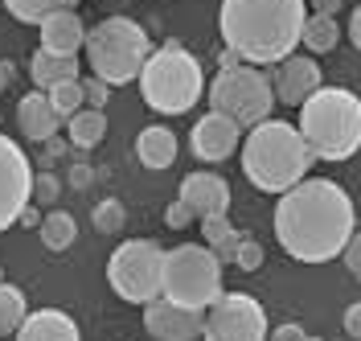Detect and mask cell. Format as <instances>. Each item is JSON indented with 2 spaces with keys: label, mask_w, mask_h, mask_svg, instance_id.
<instances>
[{
  "label": "cell",
  "mask_w": 361,
  "mask_h": 341,
  "mask_svg": "<svg viewBox=\"0 0 361 341\" xmlns=\"http://www.w3.org/2000/svg\"><path fill=\"white\" fill-rule=\"evenodd\" d=\"M107 284L128 304H152L164 284V247L157 239H128L107 259Z\"/></svg>",
  "instance_id": "9"
},
{
  "label": "cell",
  "mask_w": 361,
  "mask_h": 341,
  "mask_svg": "<svg viewBox=\"0 0 361 341\" xmlns=\"http://www.w3.org/2000/svg\"><path fill=\"white\" fill-rule=\"evenodd\" d=\"M267 309L250 292H222L205 309V341H267Z\"/></svg>",
  "instance_id": "10"
},
{
  "label": "cell",
  "mask_w": 361,
  "mask_h": 341,
  "mask_svg": "<svg viewBox=\"0 0 361 341\" xmlns=\"http://www.w3.org/2000/svg\"><path fill=\"white\" fill-rule=\"evenodd\" d=\"M341 42V25L337 17H320V13H308V21H304V33H300V46L308 49L312 58L320 54H333Z\"/></svg>",
  "instance_id": "22"
},
{
  "label": "cell",
  "mask_w": 361,
  "mask_h": 341,
  "mask_svg": "<svg viewBox=\"0 0 361 341\" xmlns=\"http://www.w3.org/2000/svg\"><path fill=\"white\" fill-rule=\"evenodd\" d=\"M13 83V62H0V91Z\"/></svg>",
  "instance_id": "39"
},
{
  "label": "cell",
  "mask_w": 361,
  "mask_h": 341,
  "mask_svg": "<svg viewBox=\"0 0 361 341\" xmlns=\"http://www.w3.org/2000/svg\"><path fill=\"white\" fill-rule=\"evenodd\" d=\"M267 78L271 91H275V103H283V107H300L304 99H312L324 87V70L312 54H292V58L275 62L267 70Z\"/></svg>",
  "instance_id": "12"
},
{
  "label": "cell",
  "mask_w": 361,
  "mask_h": 341,
  "mask_svg": "<svg viewBox=\"0 0 361 341\" xmlns=\"http://www.w3.org/2000/svg\"><path fill=\"white\" fill-rule=\"evenodd\" d=\"M341 259H345V268L353 280H361V230H353V239H349V247L341 251Z\"/></svg>",
  "instance_id": "32"
},
{
  "label": "cell",
  "mask_w": 361,
  "mask_h": 341,
  "mask_svg": "<svg viewBox=\"0 0 361 341\" xmlns=\"http://www.w3.org/2000/svg\"><path fill=\"white\" fill-rule=\"evenodd\" d=\"M49 103H54V112L70 119L74 112H82L87 107V95H82V78H66V83H58V87H49Z\"/></svg>",
  "instance_id": "26"
},
{
  "label": "cell",
  "mask_w": 361,
  "mask_h": 341,
  "mask_svg": "<svg viewBox=\"0 0 361 341\" xmlns=\"http://www.w3.org/2000/svg\"><path fill=\"white\" fill-rule=\"evenodd\" d=\"M144 329L157 341H197L205 333V313L157 296L152 304H144Z\"/></svg>",
  "instance_id": "13"
},
{
  "label": "cell",
  "mask_w": 361,
  "mask_h": 341,
  "mask_svg": "<svg viewBox=\"0 0 361 341\" xmlns=\"http://www.w3.org/2000/svg\"><path fill=\"white\" fill-rule=\"evenodd\" d=\"M177 148H180L177 132H173V128H164V124H152V128H144V132L135 136V157H140L144 169H152V173L173 169Z\"/></svg>",
  "instance_id": "19"
},
{
  "label": "cell",
  "mask_w": 361,
  "mask_h": 341,
  "mask_svg": "<svg viewBox=\"0 0 361 341\" xmlns=\"http://www.w3.org/2000/svg\"><path fill=\"white\" fill-rule=\"evenodd\" d=\"M82 95H87V107H99V112H103V107H107V95H111V87H107L103 78H94V74H90L87 83H82Z\"/></svg>",
  "instance_id": "30"
},
{
  "label": "cell",
  "mask_w": 361,
  "mask_h": 341,
  "mask_svg": "<svg viewBox=\"0 0 361 341\" xmlns=\"http://www.w3.org/2000/svg\"><path fill=\"white\" fill-rule=\"evenodd\" d=\"M25 317H29V300H25V292L13 288V284H0V337H13V333L25 325Z\"/></svg>",
  "instance_id": "25"
},
{
  "label": "cell",
  "mask_w": 361,
  "mask_h": 341,
  "mask_svg": "<svg viewBox=\"0 0 361 341\" xmlns=\"http://www.w3.org/2000/svg\"><path fill=\"white\" fill-rule=\"evenodd\" d=\"M308 21V0H222L218 33L222 46L247 66H275L292 58Z\"/></svg>",
  "instance_id": "2"
},
{
  "label": "cell",
  "mask_w": 361,
  "mask_h": 341,
  "mask_svg": "<svg viewBox=\"0 0 361 341\" xmlns=\"http://www.w3.org/2000/svg\"><path fill=\"white\" fill-rule=\"evenodd\" d=\"M82 49H87L94 78H103L107 87H128L140 78V70L152 54V42H148V29L135 25L132 17H107L94 29H87Z\"/></svg>",
  "instance_id": "6"
},
{
  "label": "cell",
  "mask_w": 361,
  "mask_h": 341,
  "mask_svg": "<svg viewBox=\"0 0 361 341\" xmlns=\"http://www.w3.org/2000/svg\"><path fill=\"white\" fill-rule=\"evenodd\" d=\"M66 132H70L74 148H94L107 136V115L99 112V107H82V112H74L66 119Z\"/></svg>",
  "instance_id": "23"
},
{
  "label": "cell",
  "mask_w": 361,
  "mask_h": 341,
  "mask_svg": "<svg viewBox=\"0 0 361 341\" xmlns=\"http://www.w3.org/2000/svg\"><path fill=\"white\" fill-rule=\"evenodd\" d=\"M37 230H42L45 251H66L78 239V222H74V214H66V210H49Z\"/></svg>",
  "instance_id": "24"
},
{
  "label": "cell",
  "mask_w": 361,
  "mask_h": 341,
  "mask_svg": "<svg viewBox=\"0 0 361 341\" xmlns=\"http://www.w3.org/2000/svg\"><path fill=\"white\" fill-rule=\"evenodd\" d=\"M70 177H74V185H90V169H74Z\"/></svg>",
  "instance_id": "40"
},
{
  "label": "cell",
  "mask_w": 361,
  "mask_h": 341,
  "mask_svg": "<svg viewBox=\"0 0 361 341\" xmlns=\"http://www.w3.org/2000/svg\"><path fill=\"white\" fill-rule=\"evenodd\" d=\"M13 337L17 341H82V333H78V325H74L70 313H62V309H37V313L25 317V325Z\"/></svg>",
  "instance_id": "18"
},
{
  "label": "cell",
  "mask_w": 361,
  "mask_h": 341,
  "mask_svg": "<svg viewBox=\"0 0 361 341\" xmlns=\"http://www.w3.org/2000/svg\"><path fill=\"white\" fill-rule=\"evenodd\" d=\"M234 268H243V272H255V268H263V243L243 230V239H238V247H234Z\"/></svg>",
  "instance_id": "29"
},
{
  "label": "cell",
  "mask_w": 361,
  "mask_h": 341,
  "mask_svg": "<svg viewBox=\"0 0 361 341\" xmlns=\"http://www.w3.org/2000/svg\"><path fill=\"white\" fill-rule=\"evenodd\" d=\"M140 95L144 103L160 115H185L197 107L205 95V74L202 62L180 46V42H164L160 49L148 54V62L140 70Z\"/></svg>",
  "instance_id": "5"
},
{
  "label": "cell",
  "mask_w": 361,
  "mask_h": 341,
  "mask_svg": "<svg viewBox=\"0 0 361 341\" xmlns=\"http://www.w3.org/2000/svg\"><path fill=\"white\" fill-rule=\"evenodd\" d=\"M29 78L37 91H49L66 78H78V58H62V54H49V49H37L29 58Z\"/></svg>",
  "instance_id": "20"
},
{
  "label": "cell",
  "mask_w": 361,
  "mask_h": 341,
  "mask_svg": "<svg viewBox=\"0 0 361 341\" xmlns=\"http://www.w3.org/2000/svg\"><path fill=\"white\" fill-rule=\"evenodd\" d=\"M202 239L205 247L218 255V263H234V247H238V239H243V230L230 227V218L226 214H214V218H202Z\"/></svg>",
  "instance_id": "21"
},
{
  "label": "cell",
  "mask_w": 361,
  "mask_h": 341,
  "mask_svg": "<svg viewBox=\"0 0 361 341\" xmlns=\"http://www.w3.org/2000/svg\"><path fill=\"white\" fill-rule=\"evenodd\" d=\"M160 296L205 313L218 296H222V263L205 243H180V247L164 251V284Z\"/></svg>",
  "instance_id": "7"
},
{
  "label": "cell",
  "mask_w": 361,
  "mask_h": 341,
  "mask_svg": "<svg viewBox=\"0 0 361 341\" xmlns=\"http://www.w3.org/2000/svg\"><path fill=\"white\" fill-rule=\"evenodd\" d=\"M353 198L329 177H304L288 193H279L271 227L279 247L300 263H329L341 259V251L353 239Z\"/></svg>",
  "instance_id": "1"
},
{
  "label": "cell",
  "mask_w": 361,
  "mask_h": 341,
  "mask_svg": "<svg viewBox=\"0 0 361 341\" xmlns=\"http://www.w3.org/2000/svg\"><path fill=\"white\" fill-rule=\"evenodd\" d=\"M128 222V214H123V205L115 202V198H103V202L94 205V230H103V234H119Z\"/></svg>",
  "instance_id": "28"
},
{
  "label": "cell",
  "mask_w": 361,
  "mask_h": 341,
  "mask_svg": "<svg viewBox=\"0 0 361 341\" xmlns=\"http://www.w3.org/2000/svg\"><path fill=\"white\" fill-rule=\"evenodd\" d=\"M345 333L361 341V300H357V304H349V309H345Z\"/></svg>",
  "instance_id": "34"
},
{
  "label": "cell",
  "mask_w": 361,
  "mask_h": 341,
  "mask_svg": "<svg viewBox=\"0 0 361 341\" xmlns=\"http://www.w3.org/2000/svg\"><path fill=\"white\" fill-rule=\"evenodd\" d=\"M42 29V49L49 54H62V58H78V49L87 46V25L74 8H54L45 13V21L37 25Z\"/></svg>",
  "instance_id": "16"
},
{
  "label": "cell",
  "mask_w": 361,
  "mask_h": 341,
  "mask_svg": "<svg viewBox=\"0 0 361 341\" xmlns=\"http://www.w3.org/2000/svg\"><path fill=\"white\" fill-rule=\"evenodd\" d=\"M17 222H21V227H42V214L25 205V210H21V218H17Z\"/></svg>",
  "instance_id": "38"
},
{
  "label": "cell",
  "mask_w": 361,
  "mask_h": 341,
  "mask_svg": "<svg viewBox=\"0 0 361 341\" xmlns=\"http://www.w3.org/2000/svg\"><path fill=\"white\" fill-rule=\"evenodd\" d=\"M177 198L193 210V218H214V214H226L230 210V185L218 173H189L180 181Z\"/></svg>",
  "instance_id": "15"
},
{
  "label": "cell",
  "mask_w": 361,
  "mask_h": 341,
  "mask_svg": "<svg viewBox=\"0 0 361 341\" xmlns=\"http://www.w3.org/2000/svg\"><path fill=\"white\" fill-rule=\"evenodd\" d=\"M189 222H193V210L180 202V198L169 205V210H164V227H169V230H185Z\"/></svg>",
  "instance_id": "31"
},
{
  "label": "cell",
  "mask_w": 361,
  "mask_h": 341,
  "mask_svg": "<svg viewBox=\"0 0 361 341\" xmlns=\"http://www.w3.org/2000/svg\"><path fill=\"white\" fill-rule=\"evenodd\" d=\"M345 0H308V13H320V17H337Z\"/></svg>",
  "instance_id": "36"
},
{
  "label": "cell",
  "mask_w": 361,
  "mask_h": 341,
  "mask_svg": "<svg viewBox=\"0 0 361 341\" xmlns=\"http://www.w3.org/2000/svg\"><path fill=\"white\" fill-rule=\"evenodd\" d=\"M205 99H209V112L230 115L243 132L259 128L263 119H271L275 112V91H271L267 70L259 66H218V78H209L205 87Z\"/></svg>",
  "instance_id": "8"
},
{
  "label": "cell",
  "mask_w": 361,
  "mask_h": 341,
  "mask_svg": "<svg viewBox=\"0 0 361 341\" xmlns=\"http://www.w3.org/2000/svg\"><path fill=\"white\" fill-rule=\"evenodd\" d=\"M238 144H243V128L222 112H205L189 132V148L197 160H226L238 152Z\"/></svg>",
  "instance_id": "14"
},
{
  "label": "cell",
  "mask_w": 361,
  "mask_h": 341,
  "mask_svg": "<svg viewBox=\"0 0 361 341\" xmlns=\"http://www.w3.org/2000/svg\"><path fill=\"white\" fill-rule=\"evenodd\" d=\"M8 17L21 25H42L45 13H54V0H4Z\"/></svg>",
  "instance_id": "27"
},
{
  "label": "cell",
  "mask_w": 361,
  "mask_h": 341,
  "mask_svg": "<svg viewBox=\"0 0 361 341\" xmlns=\"http://www.w3.org/2000/svg\"><path fill=\"white\" fill-rule=\"evenodd\" d=\"M267 341H312L304 333V325H295V321H283V325H275L267 333Z\"/></svg>",
  "instance_id": "33"
},
{
  "label": "cell",
  "mask_w": 361,
  "mask_h": 341,
  "mask_svg": "<svg viewBox=\"0 0 361 341\" xmlns=\"http://www.w3.org/2000/svg\"><path fill=\"white\" fill-rule=\"evenodd\" d=\"M349 42L361 49V4L353 8V17H349Z\"/></svg>",
  "instance_id": "37"
},
{
  "label": "cell",
  "mask_w": 361,
  "mask_h": 341,
  "mask_svg": "<svg viewBox=\"0 0 361 341\" xmlns=\"http://www.w3.org/2000/svg\"><path fill=\"white\" fill-rule=\"evenodd\" d=\"M300 136L316 160H349L361 148V99L349 87H320L300 103Z\"/></svg>",
  "instance_id": "4"
},
{
  "label": "cell",
  "mask_w": 361,
  "mask_h": 341,
  "mask_svg": "<svg viewBox=\"0 0 361 341\" xmlns=\"http://www.w3.org/2000/svg\"><path fill=\"white\" fill-rule=\"evenodd\" d=\"M33 193H37V198H45V202H54V198H58V181H54V177H33Z\"/></svg>",
  "instance_id": "35"
},
{
  "label": "cell",
  "mask_w": 361,
  "mask_h": 341,
  "mask_svg": "<svg viewBox=\"0 0 361 341\" xmlns=\"http://www.w3.org/2000/svg\"><path fill=\"white\" fill-rule=\"evenodd\" d=\"M17 128H21L25 140L49 144V140L58 136V128H62V115L54 112V103H49L45 91H29L21 103H17Z\"/></svg>",
  "instance_id": "17"
},
{
  "label": "cell",
  "mask_w": 361,
  "mask_h": 341,
  "mask_svg": "<svg viewBox=\"0 0 361 341\" xmlns=\"http://www.w3.org/2000/svg\"><path fill=\"white\" fill-rule=\"evenodd\" d=\"M78 0H54V8H74Z\"/></svg>",
  "instance_id": "41"
},
{
  "label": "cell",
  "mask_w": 361,
  "mask_h": 341,
  "mask_svg": "<svg viewBox=\"0 0 361 341\" xmlns=\"http://www.w3.org/2000/svg\"><path fill=\"white\" fill-rule=\"evenodd\" d=\"M33 164L17 140L0 132V230H8L33 198Z\"/></svg>",
  "instance_id": "11"
},
{
  "label": "cell",
  "mask_w": 361,
  "mask_h": 341,
  "mask_svg": "<svg viewBox=\"0 0 361 341\" xmlns=\"http://www.w3.org/2000/svg\"><path fill=\"white\" fill-rule=\"evenodd\" d=\"M238 157H243L247 181L263 193H288L312 169V148L304 144L300 128L288 119H275V115L243 136Z\"/></svg>",
  "instance_id": "3"
}]
</instances>
